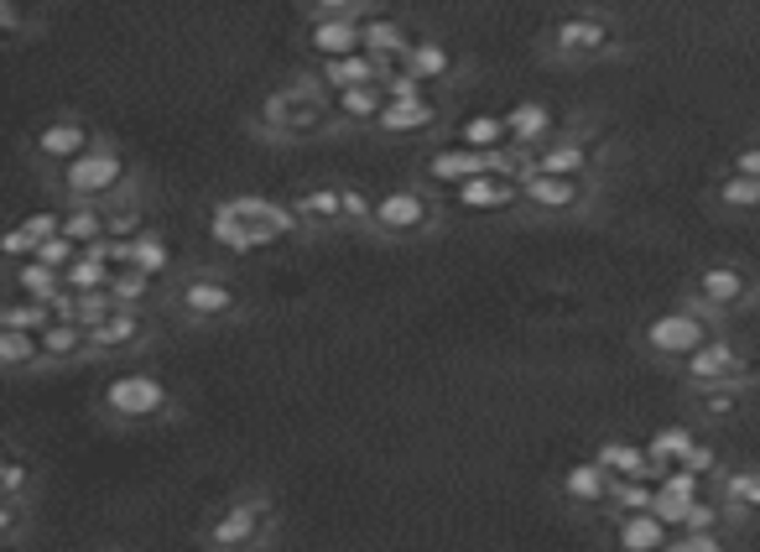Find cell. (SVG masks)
Masks as SVG:
<instances>
[{"label":"cell","instance_id":"484cf974","mask_svg":"<svg viewBox=\"0 0 760 552\" xmlns=\"http://www.w3.org/2000/svg\"><path fill=\"white\" fill-rule=\"evenodd\" d=\"M756 386H760V370L756 376H740V380H725V386H698L688 397H692V407H698L703 422H729V417H740L744 407H750Z\"/></svg>","mask_w":760,"mask_h":552},{"label":"cell","instance_id":"8992f818","mask_svg":"<svg viewBox=\"0 0 760 552\" xmlns=\"http://www.w3.org/2000/svg\"><path fill=\"white\" fill-rule=\"evenodd\" d=\"M48 183H52V193H58V204H115V198H136L141 193L136 162L110 136H104L94 152L79 156V162L48 173Z\"/></svg>","mask_w":760,"mask_h":552},{"label":"cell","instance_id":"ee69618b","mask_svg":"<svg viewBox=\"0 0 760 552\" xmlns=\"http://www.w3.org/2000/svg\"><path fill=\"white\" fill-rule=\"evenodd\" d=\"M84 552H136V548H121V542H100V548H84Z\"/></svg>","mask_w":760,"mask_h":552},{"label":"cell","instance_id":"6da1fadb","mask_svg":"<svg viewBox=\"0 0 760 552\" xmlns=\"http://www.w3.org/2000/svg\"><path fill=\"white\" fill-rule=\"evenodd\" d=\"M245 125H250V136L271 141V146H297V141L339 131V100L312 69H297L292 79H281L277 89L260 94Z\"/></svg>","mask_w":760,"mask_h":552},{"label":"cell","instance_id":"f546056e","mask_svg":"<svg viewBox=\"0 0 760 552\" xmlns=\"http://www.w3.org/2000/svg\"><path fill=\"white\" fill-rule=\"evenodd\" d=\"M308 52L323 58H345V52H364V21H308Z\"/></svg>","mask_w":760,"mask_h":552},{"label":"cell","instance_id":"7bdbcfd3","mask_svg":"<svg viewBox=\"0 0 760 552\" xmlns=\"http://www.w3.org/2000/svg\"><path fill=\"white\" fill-rule=\"evenodd\" d=\"M729 167H735V173H750V177H760V146H740V152L729 156Z\"/></svg>","mask_w":760,"mask_h":552},{"label":"cell","instance_id":"f1b7e54d","mask_svg":"<svg viewBox=\"0 0 760 552\" xmlns=\"http://www.w3.org/2000/svg\"><path fill=\"white\" fill-rule=\"evenodd\" d=\"M698 438H703V432L692 428V422H661V428L646 438V449H651V464H657V480L667 474V469L688 464V453L698 449Z\"/></svg>","mask_w":760,"mask_h":552},{"label":"cell","instance_id":"2e32d148","mask_svg":"<svg viewBox=\"0 0 760 552\" xmlns=\"http://www.w3.org/2000/svg\"><path fill=\"white\" fill-rule=\"evenodd\" d=\"M605 162H609V152L599 146V141H588L584 131H563V136H553V141H542L536 152H526V167L532 173H568V177H605ZM521 167V173H526Z\"/></svg>","mask_w":760,"mask_h":552},{"label":"cell","instance_id":"5b68a950","mask_svg":"<svg viewBox=\"0 0 760 552\" xmlns=\"http://www.w3.org/2000/svg\"><path fill=\"white\" fill-rule=\"evenodd\" d=\"M245 308H250L245 287L219 266H183L162 287V318H173L183 328L235 324V318H245Z\"/></svg>","mask_w":760,"mask_h":552},{"label":"cell","instance_id":"836d02e7","mask_svg":"<svg viewBox=\"0 0 760 552\" xmlns=\"http://www.w3.org/2000/svg\"><path fill=\"white\" fill-rule=\"evenodd\" d=\"M125 266H136V272L156 276V282H167V276L177 272V256H173V245H167V235H156V229H141V235H131Z\"/></svg>","mask_w":760,"mask_h":552},{"label":"cell","instance_id":"277c9868","mask_svg":"<svg viewBox=\"0 0 760 552\" xmlns=\"http://www.w3.org/2000/svg\"><path fill=\"white\" fill-rule=\"evenodd\" d=\"M302 235L297 225L292 198H271V193H229L208 208V241L235 251V256H250V251H266V245H281Z\"/></svg>","mask_w":760,"mask_h":552},{"label":"cell","instance_id":"d6986e66","mask_svg":"<svg viewBox=\"0 0 760 552\" xmlns=\"http://www.w3.org/2000/svg\"><path fill=\"white\" fill-rule=\"evenodd\" d=\"M397 69H407L422 89H443V84H453V73H459V52L449 48V37L417 32L412 48H407V58H401Z\"/></svg>","mask_w":760,"mask_h":552},{"label":"cell","instance_id":"ba28073f","mask_svg":"<svg viewBox=\"0 0 760 552\" xmlns=\"http://www.w3.org/2000/svg\"><path fill=\"white\" fill-rule=\"evenodd\" d=\"M443 219H449L443 193L428 188L422 177H412V183H391V188L376 193L364 235H376V241H432L443 229Z\"/></svg>","mask_w":760,"mask_h":552},{"label":"cell","instance_id":"5bb4252c","mask_svg":"<svg viewBox=\"0 0 760 552\" xmlns=\"http://www.w3.org/2000/svg\"><path fill=\"white\" fill-rule=\"evenodd\" d=\"M104 141V131L89 115H79V110H58V115H48V121L32 131V156L37 162H48L52 173L58 167H69V162H79L84 152H94Z\"/></svg>","mask_w":760,"mask_h":552},{"label":"cell","instance_id":"7402d4cb","mask_svg":"<svg viewBox=\"0 0 760 552\" xmlns=\"http://www.w3.org/2000/svg\"><path fill=\"white\" fill-rule=\"evenodd\" d=\"M417 27L407 17H401L397 6H386V11H376V17L364 21V52L376 58L380 69H397L401 58H407V48H412Z\"/></svg>","mask_w":760,"mask_h":552},{"label":"cell","instance_id":"1f68e13d","mask_svg":"<svg viewBox=\"0 0 760 552\" xmlns=\"http://www.w3.org/2000/svg\"><path fill=\"white\" fill-rule=\"evenodd\" d=\"M333 100H339V125L345 131H370L376 115L386 110V89H380V79H370V84H355L345 94H333Z\"/></svg>","mask_w":760,"mask_h":552},{"label":"cell","instance_id":"f6af8a7d","mask_svg":"<svg viewBox=\"0 0 760 552\" xmlns=\"http://www.w3.org/2000/svg\"><path fill=\"white\" fill-rule=\"evenodd\" d=\"M11 6H42V0H11Z\"/></svg>","mask_w":760,"mask_h":552},{"label":"cell","instance_id":"ffe728a7","mask_svg":"<svg viewBox=\"0 0 760 552\" xmlns=\"http://www.w3.org/2000/svg\"><path fill=\"white\" fill-rule=\"evenodd\" d=\"M605 527L615 552H667V542L677 536V527H667L657 511H615L605 517Z\"/></svg>","mask_w":760,"mask_h":552},{"label":"cell","instance_id":"74e56055","mask_svg":"<svg viewBox=\"0 0 760 552\" xmlns=\"http://www.w3.org/2000/svg\"><path fill=\"white\" fill-rule=\"evenodd\" d=\"M37 480H42V469H37L32 459L17 449V443H11V449H6V459H0V495H6V501H32V484Z\"/></svg>","mask_w":760,"mask_h":552},{"label":"cell","instance_id":"8fae6325","mask_svg":"<svg viewBox=\"0 0 760 552\" xmlns=\"http://www.w3.org/2000/svg\"><path fill=\"white\" fill-rule=\"evenodd\" d=\"M719 328H725V324H713L709 313L692 308L688 297H682V303H672V308L651 313V318L640 324L636 339H640V349H646L651 360H661V365H682V360H692L698 349L709 345Z\"/></svg>","mask_w":760,"mask_h":552},{"label":"cell","instance_id":"60d3db41","mask_svg":"<svg viewBox=\"0 0 760 552\" xmlns=\"http://www.w3.org/2000/svg\"><path fill=\"white\" fill-rule=\"evenodd\" d=\"M27 521H32V501H6L0 495V542L17 552L21 536H27Z\"/></svg>","mask_w":760,"mask_h":552},{"label":"cell","instance_id":"9c48e42d","mask_svg":"<svg viewBox=\"0 0 760 552\" xmlns=\"http://www.w3.org/2000/svg\"><path fill=\"white\" fill-rule=\"evenodd\" d=\"M297 225L302 235H339V229H370V208H376V193L360 188V183H339V177H323V183H308V188L292 193Z\"/></svg>","mask_w":760,"mask_h":552},{"label":"cell","instance_id":"7a4b0ae2","mask_svg":"<svg viewBox=\"0 0 760 552\" xmlns=\"http://www.w3.org/2000/svg\"><path fill=\"white\" fill-rule=\"evenodd\" d=\"M281 536V501L271 484H245L198 521V552H266Z\"/></svg>","mask_w":760,"mask_h":552},{"label":"cell","instance_id":"b9f144b4","mask_svg":"<svg viewBox=\"0 0 760 552\" xmlns=\"http://www.w3.org/2000/svg\"><path fill=\"white\" fill-rule=\"evenodd\" d=\"M667 552H735L725 542V532H677L667 542Z\"/></svg>","mask_w":760,"mask_h":552},{"label":"cell","instance_id":"30bf717a","mask_svg":"<svg viewBox=\"0 0 760 552\" xmlns=\"http://www.w3.org/2000/svg\"><path fill=\"white\" fill-rule=\"evenodd\" d=\"M682 297L709 313L713 324H735V318L760 308V272L744 260H703Z\"/></svg>","mask_w":760,"mask_h":552},{"label":"cell","instance_id":"4dcf8cb0","mask_svg":"<svg viewBox=\"0 0 760 552\" xmlns=\"http://www.w3.org/2000/svg\"><path fill=\"white\" fill-rule=\"evenodd\" d=\"M42 355L48 365H73V360H89V328L79 318H52L42 328Z\"/></svg>","mask_w":760,"mask_h":552},{"label":"cell","instance_id":"d590c367","mask_svg":"<svg viewBox=\"0 0 760 552\" xmlns=\"http://www.w3.org/2000/svg\"><path fill=\"white\" fill-rule=\"evenodd\" d=\"M318 79L333 89V94H345V89H355V84H370V79H380V63L370 58V52H345V58H323L318 63Z\"/></svg>","mask_w":760,"mask_h":552},{"label":"cell","instance_id":"4316f807","mask_svg":"<svg viewBox=\"0 0 760 552\" xmlns=\"http://www.w3.org/2000/svg\"><path fill=\"white\" fill-rule=\"evenodd\" d=\"M52 235H63V204H58V208H37V214H27V219H17V225L6 229V260L37 256V245L52 241Z\"/></svg>","mask_w":760,"mask_h":552},{"label":"cell","instance_id":"f35d334b","mask_svg":"<svg viewBox=\"0 0 760 552\" xmlns=\"http://www.w3.org/2000/svg\"><path fill=\"white\" fill-rule=\"evenodd\" d=\"M297 6H302V21H370L391 0H297Z\"/></svg>","mask_w":760,"mask_h":552},{"label":"cell","instance_id":"7c38bea8","mask_svg":"<svg viewBox=\"0 0 760 552\" xmlns=\"http://www.w3.org/2000/svg\"><path fill=\"white\" fill-rule=\"evenodd\" d=\"M599 188L605 177H568V173H521V208L536 214V219H573V214H588L599 204Z\"/></svg>","mask_w":760,"mask_h":552},{"label":"cell","instance_id":"603a6c76","mask_svg":"<svg viewBox=\"0 0 760 552\" xmlns=\"http://www.w3.org/2000/svg\"><path fill=\"white\" fill-rule=\"evenodd\" d=\"M713 495L725 501V511L735 517V527L760 521V464H729L713 480Z\"/></svg>","mask_w":760,"mask_h":552},{"label":"cell","instance_id":"cb8c5ba5","mask_svg":"<svg viewBox=\"0 0 760 552\" xmlns=\"http://www.w3.org/2000/svg\"><path fill=\"white\" fill-rule=\"evenodd\" d=\"M594 459H599L615 480H657V464H651L646 438H620V432H609V438L594 443Z\"/></svg>","mask_w":760,"mask_h":552},{"label":"cell","instance_id":"d4e9b609","mask_svg":"<svg viewBox=\"0 0 760 552\" xmlns=\"http://www.w3.org/2000/svg\"><path fill=\"white\" fill-rule=\"evenodd\" d=\"M459 208L474 214H495V208H521V173H480L464 188H453Z\"/></svg>","mask_w":760,"mask_h":552},{"label":"cell","instance_id":"3957f363","mask_svg":"<svg viewBox=\"0 0 760 552\" xmlns=\"http://www.w3.org/2000/svg\"><path fill=\"white\" fill-rule=\"evenodd\" d=\"M625 52V21L605 6H568L557 11L542 37H536V58L553 69H594L605 58Z\"/></svg>","mask_w":760,"mask_h":552},{"label":"cell","instance_id":"e0dca14e","mask_svg":"<svg viewBox=\"0 0 760 552\" xmlns=\"http://www.w3.org/2000/svg\"><path fill=\"white\" fill-rule=\"evenodd\" d=\"M443 115H449V104L438 100L432 89H417V94H397V100H386V110L376 115V136L386 141H417L428 136V131H438L443 125Z\"/></svg>","mask_w":760,"mask_h":552},{"label":"cell","instance_id":"9a60e30c","mask_svg":"<svg viewBox=\"0 0 760 552\" xmlns=\"http://www.w3.org/2000/svg\"><path fill=\"white\" fill-rule=\"evenodd\" d=\"M760 365L750 360V349L735 339V334H713L709 345L698 349L692 360H682L677 365V376H682V386L688 391H698V386H725V380H740V376H756Z\"/></svg>","mask_w":760,"mask_h":552},{"label":"cell","instance_id":"ab89813d","mask_svg":"<svg viewBox=\"0 0 760 552\" xmlns=\"http://www.w3.org/2000/svg\"><path fill=\"white\" fill-rule=\"evenodd\" d=\"M651 505H657V480H620L605 517H615V511H651Z\"/></svg>","mask_w":760,"mask_h":552},{"label":"cell","instance_id":"d6a6232c","mask_svg":"<svg viewBox=\"0 0 760 552\" xmlns=\"http://www.w3.org/2000/svg\"><path fill=\"white\" fill-rule=\"evenodd\" d=\"M709 198H713V208H725V214H760V177L725 167V173L713 177Z\"/></svg>","mask_w":760,"mask_h":552},{"label":"cell","instance_id":"ac0fdd59","mask_svg":"<svg viewBox=\"0 0 760 552\" xmlns=\"http://www.w3.org/2000/svg\"><path fill=\"white\" fill-rule=\"evenodd\" d=\"M615 484L620 480L588 453V459H573V464L557 474V495H563V505L584 511V517H605L609 501H615Z\"/></svg>","mask_w":760,"mask_h":552},{"label":"cell","instance_id":"83f0119b","mask_svg":"<svg viewBox=\"0 0 760 552\" xmlns=\"http://www.w3.org/2000/svg\"><path fill=\"white\" fill-rule=\"evenodd\" d=\"M6 287H11V293H21V297H48V303H58V297L69 293L63 272H58V266H48L42 256L11 260V276H6Z\"/></svg>","mask_w":760,"mask_h":552},{"label":"cell","instance_id":"44dd1931","mask_svg":"<svg viewBox=\"0 0 760 552\" xmlns=\"http://www.w3.org/2000/svg\"><path fill=\"white\" fill-rule=\"evenodd\" d=\"M505 131H511V146L521 152V167H526V152H536L542 141L563 136L568 125L557 121V110L547 100H516L505 110Z\"/></svg>","mask_w":760,"mask_h":552},{"label":"cell","instance_id":"52a82bcc","mask_svg":"<svg viewBox=\"0 0 760 552\" xmlns=\"http://www.w3.org/2000/svg\"><path fill=\"white\" fill-rule=\"evenodd\" d=\"M94 412H100L110 428H152V422L177 417V391L167 386V376L141 370V365H125V370L100 380Z\"/></svg>","mask_w":760,"mask_h":552},{"label":"cell","instance_id":"4fadbf2b","mask_svg":"<svg viewBox=\"0 0 760 552\" xmlns=\"http://www.w3.org/2000/svg\"><path fill=\"white\" fill-rule=\"evenodd\" d=\"M156 313L162 308H115L100 324H89V360H131L156 339Z\"/></svg>","mask_w":760,"mask_h":552},{"label":"cell","instance_id":"8d00e7d4","mask_svg":"<svg viewBox=\"0 0 760 552\" xmlns=\"http://www.w3.org/2000/svg\"><path fill=\"white\" fill-rule=\"evenodd\" d=\"M58 318L48 297H21V293H6V308H0V328H27V334H42V328Z\"/></svg>","mask_w":760,"mask_h":552},{"label":"cell","instance_id":"e575fe53","mask_svg":"<svg viewBox=\"0 0 760 552\" xmlns=\"http://www.w3.org/2000/svg\"><path fill=\"white\" fill-rule=\"evenodd\" d=\"M48 355H42V334H27V328H0V370L6 376H27V370H42Z\"/></svg>","mask_w":760,"mask_h":552}]
</instances>
